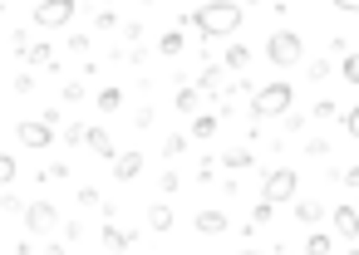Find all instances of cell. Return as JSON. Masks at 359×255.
Segmentation results:
<instances>
[{"instance_id": "cell-1", "label": "cell", "mask_w": 359, "mask_h": 255, "mask_svg": "<svg viewBox=\"0 0 359 255\" xmlns=\"http://www.w3.org/2000/svg\"><path fill=\"white\" fill-rule=\"evenodd\" d=\"M241 6L236 0H207V6H197L192 10V25H197V35L202 40H222V35H236L241 30Z\"/></svg>"}, {"instance_id": "cell-2", "label": "cell", "mask_w": 359, "mask_h": 255, "mask_svg": "<svg viewBox=\"0 0 359 255\" xmlns=\"http://www.w3.org/2000/svg\"><path fill=\"white\" fill-rule=\"evenodd\" d=\"M290 103H295V89L285 84V79H271V84H261L256 94H251V118H285L290 113Z\"/></svg>"}, {"instance_id": "cell-3", "label": "cell", "mask_w": 359, "mask_h": 255, "mask_svg": "<svg viewBox=\"0 0 359 255\" xmlns=\"http://www.w3.org/2000/svg\"><path fill=\"white\" fill-rule=\"evenodd\" d=\"M300 54H305V45H300L295 30H271V40H266V59H271L276 69H295Z\"/></svg>"}, {"instance_id": "cell-4", "label": "cell", "mask_w": 359, "mask_h": 255, "mask_svg": "<svg viewBox=\"0 0 359 255\" xmlns=\"http://www.w3.org/2000/svg\"><path fill=\"white\" fill-rule=\"evenodd\" d=\"M261 201H271V206L295 201V167H266L261 172Z\"/></svg>"}, {"instance_id": "cell-5", "label": "cell", "mask_w": 359, "mask_h": 255, "mask_svg": "<svg viewBox=\"0 0 359 255\" xmlns=\"http://www.w3.org/2000/svg\"><path fill=\"white\" fill-rule=\"evenodd\" d=\"M74 10H79V0H40L30 20H35V30H65L74 20Z\"/></svg>"}, {"instance_id": "cell-6", "label": "cell", "mask_w": 359, "mask_h": 255, "mask_svg": "<svg viewBox=\"0 0 359 255\" xmlns=\"http://www.w3.org/2000/svg\"><path fill=\"white\" fill-rule=\"evenodd\" d=\"M15 138H20L25 147H50V143H55V128H50L45 118H25V123H15Z\"/></svg>"}, {"instance_id": "cell-7", "label": "cell", "mask_w": 359, "mask_h": 255, "mask_svg": "<svg viewBox=\"0 0 359 255\" xmlns=\"http://www.w3.org/2000/svg\"><path fill=\"white\" fill-rule=\"evenodd\" d=\"M25 226H30L35 235L55 231V226H60V211H55V201H35V206H25Z\"/></svg>"}, {"instance_id": "cell-8", "label": "cell", "mask_w": 359, "mask_h": 255, "mask_svg": "<svg viewBox=\"0 0 359 255\" xmlns=\"http://www.w3.org/2000/svg\"><path fill=\"white\" fill-rule=\"evenodd\" d=\"M192 226H197L202 235H222V231H226V211H217V206H202V211L192 216Z\"/></svg>"}, {"instance_id": "cell-9", "label": "cell", "mask_w": 359, "mask_h": 255, "mask_svg": "<svg viewBox=\"0 0 359 255\" xmlns=\"http://www.w3.org/2000/svg\"><path fill=\"white\" fill-rule=\"evenodd\" d=\"M334 235L339 240H359V211L354 206H334Z\"/></svg>"}, {"instance_id": "cell-10", "label": "cell", "mask_w": 359, "mask_h": 255, "mask_svg": "<svg viewBox=\"0 0 359 255\" xmlns=\"http://www.w3.org/2000/svg\"><path fill=\"white\" fill-rule=\"evenodd\" d=\"M109 172H114V177H118V182H133V177H138V172H143V152H118V157H114V167H109Z\"/></svg>"}, {"instance_id": "cell-11", "label": "cell", "mask_w": 359, "mask_h": 255, "mask_svg": "<svg viewBox=\"0 0 359 255\" xmlns=\"http://www.w3.org/2000/svg\"><path fill=\"white\" fill-rule=\"evenodd\" d=\"M84 147H89V152H99L104 162H114V157H118V152H114V138H109L104 128H89V138H84Z\"/></svg>"}, {"instance_id": "cell-12", "label": "cell", "mask_w": 359, "mask_h": 255, "mask_svg": "<svg viewBox=\"0 0 359 255\" xmlns=\"http://www.w3.org/2000/svg\"><path fill=\"white\" fill-rule=\"evenodd\" d=\"M320 216H325L320 201H295V221H300V226H320Z\"/></svg>"}, {"instance_id": "cell-13", "label": "cell", "mask_w": 359, "mask_h": 255, "mask_svg": "<svg viewBox=\"0 0 359 255\" xmlns=\"http://www.w3.org/2000/svg\"><path fill=\"white\" fill-rule=\"evenodd\" d=\"M148 226H153V231H172V206L153 201V206H148Z\"/></svg>"}, {"instance_id": "cell-14", "label": "cell", "mask_w": 359, "mask_h": 255, "mask_svg": "<svg viewBox=\"0 0 359 255\" xmlns=\"http://www.w3.org/2000/svg\"><path fill=\"white\" fill-rule=\"evenodd\" d=\"M104 245H109V250H128V245H133V231H123V226H104Z\"/></svg>"}, {"instance_id": "cell-15", "label": "cell", "mask_w": 359, "mask_h": 255, "mask_svg": "<svg viewBox=\"0 0 359 255\" xmlns=\"http://www.w3.org/2000/svg\"><path fill=\"white\" fill-rule=\"evenodd\" d=\"M222 64H226V69H231V74H241V69H246V64H251V50H246V45H231V50H226V59H222Z\"/></svg>"}, {"instance_id": "cell-16", "label": "cell", "mask_w": 359, "mask_h": 255, "mask_svg": "<svg viewBox=\"0 0 359 255\" xmlns=\"http://www.w3.org/2000/svg\"><path fill=\"white\" fill-rule=\"evenodd\" d=\"M197 89L202 94H222V69H202L197 74Z\"/></svg>"}, {"instance_id": "cell-17", "label": "cell", "mask_w": 359, "mask_h": 255, "mask_svg": "<svg viewBox=\"0 0 359 255\" xmlns=\"http://www.w3.org/2000/svg\"><path fill=\"white\" fill-rule=\"evenodd\" d=\"M123 108V89H104L99 94V113H118Z\"/></svg>"}, {"instance_id": "cell-18", "label": "cell", "mask_w": 359, "mask_h": 255, "mask_svg": "<svg viewBox=\"0 0 359 255\" xmlns=\"http://www.w3.org/2000/svg\"><path fill=\"white\" fill-rule=\"evenodd\" d=\"M330 245H334V240H330L325 231H310V240H305V255H330Z\"/></svg>"}, {"instance_id": "cell-19", "label": "cell", "mask_w": 359, "mask_h": 255, "mask_svg": "<svg viewBox=\"0 0 359 255\" xmlns=\"http://www.w3.org/2000/svg\"><path fill=\"white\" fill-rule=\"evenodd\" d=\"M158 54H168V59H172V54H182V35H177V30H168V35L158 40Z\"/></svg>"}, {"instance_id": "cell-20", "label": "cell", "mask_w": 359, "mask_h": 255, "mask_svg": "<svg viewBox=\"0 0 359 255\" xmlns=\"http://www.w3.org/2000/svg\"><path fill=\"white\" fill-rule=\"evenodd\" d=\"M50 54H55V50H50V45L40 40V45H30V50H25L20 59H25V64H50Z\"/></svg>"}, {"instance_id": "cell-21", "label": "cell", "mask_w": 359, "mask_h": 255, "mask_svg": "<svg viewBox=\"0 0 359 255\" xmlns=\"http://www.w3.org/2000/svg\"><path fill=\"white\" fill-rule=\"evenodd\" d=\"M212 133H217V118H212V113H197V123H192V138H202V143H207Z\"/></svg>"}, {"instance_id": "cell-22", "label": "cell", "mask_w": 359, "mask_h": 255, "mask_svg": "<svg viewBox=\"0 0 359 255\" xmlns=\"http://www.w3.org/2000/svg\"><path fill=\"white\" fill-rule=\"evenodd\" d=\"M339 74H344V84H349V89H359V54H344Z\"/></svg>"}, {"instance_id": "cell-23", "label": "cell", "mask_w": 359, "mask_h": 255, "mask_svg": "<svg viewBox=\"0 0 359 255\" xmlns=\"http://www.w3.org/2000/svg\"><path fill=\"white\" fill-rule=\"evenodd\" d=\"M222 167H236V172H241V167H251V152H246V147H231V152L222 157Z\"/></svg>"}, {"instance_id": "cell-24", "label": "cell", "mask_w": 359, "mask_h": 255, "mask_svg": "<svg viewBox=\"0 0 359 255\" xmlns=\"http://www.w3.org/2000/svg\"><path fill=\"white\" fill-rule=\"evenodd\" d=\"M197 94H202V89H177V108H182V113H197Z\"/></svg>"}, {"instance_id": "cell-25", "label": "cell", "mask_w": 359, "mask_h": 255, "mask_svg": "<svg viewBox=\"0 0 359 255\" xmlns=\"http://www.w3.org/2000/svg\"><path fill=\"white\" fill-rule=\"evenodd\" d=\"M182 147H187V138H182V133H168V138H163V157H177Z\"/></svg>"}, {"instance_id": "cell-26", "label": "cell", "mask_w": 359, "mask_h": 255, "mask_svg": "<svg viewBox=\"0 0 359 255\" xmlns=\"http://www.w3.org/2000/svg\"><path fill=\"white\" fill-rule=\"evenodd\" d=\"M305 74H310V84H320V79H330V59H310V69H305Z\"/></svg>"}, {"instance_id": "cell-27", "label": "cell", "mask_w": 359, "mask_h": 255, "mask_svg": "<svg viewBox=\"0 0 359 255\" xmlns=\"http://www.w3.org/2000/svg\"><path fill=\"white\" fill-rule=\"evenodd\" d=\"M271 216H276V206H271V201H261V206H256V211H251V226H266V221H271Z\"/></svg>"}, {"instance_id": "cell-28", "label": "cell", "mask_w": 359, "mask_h": 255, "mask_svg": "<svg viewBox=\"0 0 359 255\" xmlns=\"http://www.w3.org/2000/svg\"><path fill=\"white\" fill-rule=\"evenodd\" d=\"M344 133H349V138H354V143H359V103H354V108H349V113H344Z\"/></svg>"}, {"instance_id": "cell-29", "label": "cell", "mask_w": 359, "mask_h": 255, "mask_svg": "<svg viewBox=\"0 0 359 255\" xmlns=\"http://www.w3.org/2000/svg\"><path fill=\"white\" fill-rule=\"evenodd\" d=\"M15 177V157L11 152H0V182H11Z\"/></svg>"}, {"instance_id": "cell-30", "label": "cell", "mask_w": 359, "mask_h": 255, "mask_svg": "<svg viewBox=\"0 0 359 255\" xmlns=\"http://www.w3.org/2000/svg\"><path fill=\"white\" fill-rule=\"evenodd\" d=\"M0 206H6V211H25V201H20L15 191H6V196H0Z\"/></svg>"}, {"instance_id": "cell-31", "label": "cell", "mask_w": 359, "mask_h": 255, "mask_svg": "<svg viewBox=\"0 0 359 255\" xmlns=\"http://www.w3.org/2000/svg\"><path fill=\"white\" fill-rule=\"evenodd\" d=\"M334 10H344V15H359V0H334Z\"/></svg>"}, {"instance_id": "cell-32", "label": "cell", "mask_w": 359, "mask_h": 255, "mask_svg": "<svg viewBox=\"0 0 359 255\" xmlns=\"http://www.w3.org/2000/svg\"><path fill=\"white\" fill-rule=\"evenodd\" d=\"M344 187H359V162H354V167H344Z\"/></svg>"}, {"instance_id": "cell-33", "label": "cell", "mask_w": 359, "mask_h": 255, "mask_svg": "<svg viewBox=\"0 0 359 255\" xmlns=\"http://www.w3.org/2000/svg\"><path fill=\"white\" fill-rule=\"evenodd\" d=\"M45 255H69V250L65 245H45Z\"/></svg>"}, {"instance_id": "cell-34", "label": "cell", "mask_w": 359, "mask_h": 255, "mask_svg": "<svg viewBox=\"0 0 359 255\" xmlns=\"http://www.w3.org/2000/svg\"><path fill=\"white\" fill-rule=\"evenodd\" d=\"M241 255H261V250H241Z\"/></svg>"}, {"instance_id": "cell-35", "label": "cell", "mask_w": 359, "mask_h": 255, "mask_svg": "<svg viewBox=\"0 0 359 255\" xmlns=\"http://www.w3.org/2000/svg\"><path fill=\"white\" fill-rule=\"evenodd\" d=\"M349 255H359V245H354V250H349Z\"/></svg>"}]
</instances>
